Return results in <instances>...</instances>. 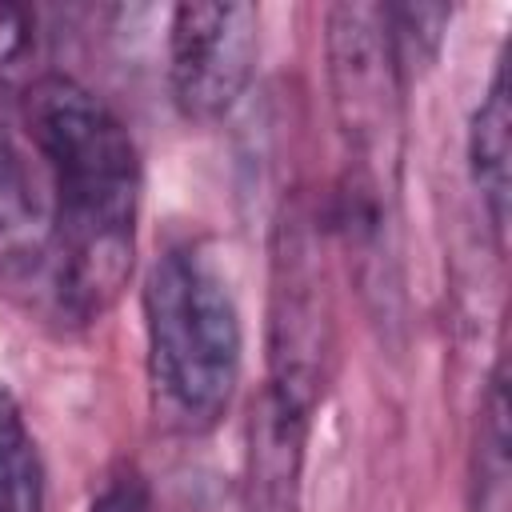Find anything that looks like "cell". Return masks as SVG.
Here are the masks:
<instances>
[{"mask_svg":"<svg viewBox=\"0 0 512 512\" xmlns=\"http://www.w3.org/2000/svg\"><path fill=\"white\" fill-rule=\"evenodd\" d=\"M328 88L348 148L356 188L392 200L400 164V92L404 72L376 4H336L328 12Z\"/></svg>","mask_w":512,"mask_h":512,"instance_id":"3957f363","label":"cell"},{"mask_svg":"<svg viewBox=\"0 0 512 512\" xmlns=\"http://www.w3.org/2000/svg\"><path fill=\"white\" fill-rule=\"evenodd\" d=\"M148 384L156 416L176 432H208L232 408L244 368V320L220 256L180 240L144 280Z\"/></svg>","mask_w":512,"mask_h":512,"instance_id":"7a4b0ae2","label":"cell"},{"mask_svg":"<svg viewBox=\"0 0 512 512\" xmlns=\"http://www.w3.org/2000/svg\"><path fill=\"white\" fill-rule=\"evenodd\" d=\"M0 260L36 264L48 260V196L28 164L24 144L0 120Z\"/></svg>","mask_w":512,"mask_h":512,"instance_id":"52a82bcc","label":"cell"},{"mask_svg":"<svg viewBox=\"0 0 512 512\" xmlns=\"http://www.w3.org/2000/svg\"><path fill=\"white\" fill-rule=\"evenodd\" d=\"M0 512H44L40 452L8 392H0Z\"/></svg>","mask_w":512,"mask_h":512,"instance_id":"ba28073f","label":"cell"},{"mask_svg":"<svg viewBox=\"0 0 512 512\" xmlns=\"http://www.w3.org/2000/svg\"><path fill=\"white\" fill-rule=\"evenodd\" d=\"M476 484H480V512H508V376H504V364H496L488 380V396H484Z\"/></svg>","mask_w":512,"mask_h":512,"instance_id":"9c48e42d","label":"cell"},{"mask_svg":"<svg viewBox=\"0 0 512 512\" xmlns=\"http://www.w3.org/2000/svg\"><path fill=\"white\" fill-rule=\"evenodd\" d=\"M260 60L252 4H176L168 20V88L184 120L216 124L248 92Z\"/></svg>","mask_w":512,"mask_h":512,"instance_id":"5b68a950","label":"cell"},{"mask_svg":"<svg viewBox=\"0 0 512 512\" xmlns=\"http://www.w3.org/2000/svg\"><path fill=\"white\" fill-rule=\"evenodd\" d=\"M312 216L288 208L272 248V324H268V396L312 416L332 352V304Z\"/></svg>","mask_w":512,"mask_h":512,"instance_id":"277c9868","label":"cell"},{"mask_svg":"<svg viewBox=\"0 0 512 512\" xmlns=\"http://www.w3.org/2000/svg\"><path fill=\"white\" fill-rule=\"evenodd\" d=\"M468 168L480 192L484 216L504 244L508 232V196H512V96H508V64L496 60L492 80L472 112L468 128Z\"/></svg>","mask_w":512,"mask_h":512,"instance_id":"8992f818","label":"cell"},{"mask_svg":"<svg viewBox=\"0 0 512 512\" xmlns=\"http://www.w3.org/2000/svg\"><path fill=\"white\" fill-rule=\"evenodd\" d=\"M88 512H156V500H152L148 480L140 472L124 468L104 480V488L92 496Z\"/></svg>","mask_w":512,"mask_h":512,"instance_id":"30bf717a","label":"cell"},{"mask_svg":"<svg viewBox=\"0 0 512 512\" xmlns=\"http://www.w3.org/2000/svg\"><path fill=\"white\" fill-rule=\"evenodd\" d=\"M24 124L48 180V268L68 320L104 316L136 264L140 152L124 120L80 80L40 76L24 96Z\"/></svg>","mask_w":512,"mask_h":512,"instance_id":"6da1fadb","label":"cell"}]
</instances>
